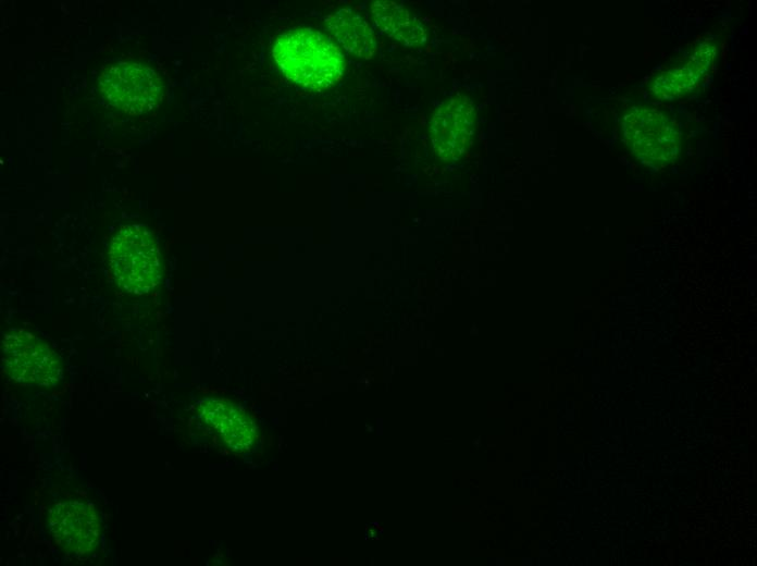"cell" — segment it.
I'll return each instance as SVG.
<instances>
[{"label":"cell","mask_w":757,"mask_h":566,"mask_svg":"<svg viewBox=\"0 0 757 566\" xmlns=\"http://www.w3.org/2000/svg\"><path fill=\"white\" fill-rule=\"evenodd\" d=\"M47 528L58 546L76 555L94 552L101 537L95 509L78 500L55 502L48 510Z\"/></svg>","instance_id":"obj_7"},{"label":"cell","mask_w":757,"mask_h":566,"mask_svg":"<svg viewBox=\"0 0 757 566\" xmlns=\"http://www.w3.org/2000/svg\"><path fill=\"white\" fill-rule=\"evenodd\" d=\"M97 87L109 106L131 116L151 112L165 94L160 73L138 60L108 64L97 79Z\"/></svg>","instance_id":"obj_3"},{"label":"cell","mask_w":757,"mask_h":566,"mask_svg":"<svg viewBox=\"0 0 757 566\" xmlns=\"http://www.w3.org/2000/svg\"><path fill=\"white\" fill-rule=\"evenodd\" d=\"M376 26L387 36L407 47L421 46L427 35L424 25L404 4L390 0H377L371 4Z\"/></svg>","instance_id":"obj_10"},{"label":"cell","mask_w":757,"mask_h":566,"mask_svg":"<svg viewBox=\"0 0 757 566\" xmlns=\"http://www.w3.org/2000/svg\"><path fill=\"white\" fill-rule=\"evenodd\" d=\"M328 33L351 56L370 59L376 51L372 28L359 14L342 9L325 19Z\"/></svg>","instance_id":"obj_11"},{"label":"cell","mask_w":757,"mask_h":566,"mask_svg":"<svg viewBox=\"0 0 757 566\" xmlns=\"http://www.w3.org/2000/svg\"><path fill=\"white\" fill-rule=\"evenodd\" d=\"M713 57V44L699 42L687 59L661 70L649 78V97L658 101L688 98L697 90L700 77L709 70Z\"/></svg>","instance_id":"obj_8"},{"label":"cell","mask_w":757,"mask_h":566,"mask_svg":"<svg viewBox=\"0 0 757 566\" xmlns=\"http://www.w3.org/2000/svg\"><path fill=\"white\" fill-rule=\"evenodd\" d=\"M621 138L632 156L654 168L672 164L682 149V132L672 113L646 103L623 112Z\"/></svg>","instance_id":"obj_2"},{"label":"cell","mask_w":757,"mask_h":566,"mask_svg":"<svg viewBox=\"0 0 757 566\" xmlns=\"http://www.w3.org/2000/svg\"><path fill=\"white\" fill-rule=\"evenodd\" d=\"M200 416L234 452H249L259 439L258 428L252 418L231 401L207 399L200 406Z\"/></svg>","instance_id":"obj_9"},{"label":"cell","mask_w":757,"mask_h":566,"mask_svg":"<svg viewBox=\"0 0 757 566\" xmlns=\"http://www.w3.org/2000/svg\"><path fill=\"white\" fill-rule=\"evenodd\" d=\"M1 360L7 373L24 385L54 386L63 377L57 354L44 340L25 329L3 332Z\"/></svg>","instance_id":"obj_5"},{"label":"cell","mask_w":757,"mask_h":566,"mask_svg":"<svg viewBox=\"0 0 757 566\" xmlns=\"http://www.w3.org/2000/svg\"><path fill=\"white\" fill-rule=\"evenodd\" d=\"M476 112L466 96H454L433 112L429 134L434 155L449 161L461 157L473 144Z\"/></svg>","instance_id":"obj_6"},{"label":"cell","mask_w":757,"mask_h":566,"mask_svg":"<svg viewBox=\"0 0 757 566\" xmlns=\"http://www.w3.org/2000/svg\"><path fill=\"white\" fill-rule=\"evenodd\" d=\"M109 264L115 282L128 293L154 288L162 275L158 244L149 230L124 225L112 237Z\"/></svg>","instance_id":"obj_4"},{"label":"cell","mask_w":757,"mask_h":566,"mask_svg":"<svg viewBox=\"0 0 757 566\" xmlns=\"http://www.w3.org/2000/svg\"><path fill=\"white\" fill-rule=\"evenodd\" d=\"M272 56L288 79L310 90H323L335 84L346 64L339 47L312 28L281 34L273 42Z\"/></svg>","instance_id":"obj_1"}]
</instances>
